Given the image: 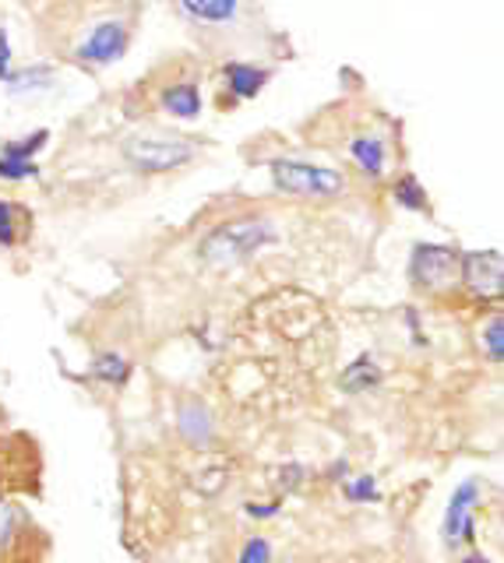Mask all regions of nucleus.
Returning <instances> with one entry per match:
<instances>
[{"mask_svg": "<svg viewBox=\"0 0 504 563\" xmlns=\"http://www.w3.org/2000/svg\"><path fill=\"white\" fill-rule=\"evenodd\" d=\"M180 430H184V437H190V440H208V430H212V422H208V412L201 409V405H184L180 409Z\"/></svg>", "mask_w": 504, "mask_h": 563, "instance_id": "nucleus-12", "label": "nucleus"}, {"mask_svg": "<svg viewBox=\"0 0 504 563\" xmlns=\"http://www.w3.org/2000/svg\"><path fill=\"white\" fill-rule=\"evenodd\" d=\"M462 563H486V560H483V556H465Z\"/></svg>", "mask_w": 504, "mask_h": 563, "instance_id": "nucleus-23", "label": "nucleus"}, {"mask_svg": "<svg viewBox=\"0 0 504 563\" xmlns=\"http://www.w3.org/2000/svg\"><path fill=\"white\" fill-rule=\"evenodd\" d=\"M0 176H4V180H25V176H36V166H32L29 158L4 155L0 158Z\"/></svg>", "mask_w": 504, "mask_h": 563, "instance_id": "nucleus-14", "label": "nucleus"}, {"mask_svg": "<svg viewBox=\"0 0 504 563\" xmlns=\"http://www.w3.org/2000/svg\"><path fill=\"white\" fill-rule=\"evenodd\" d=\"M124 22H102L96 32H92V40L81 46V60H89V64H110L117 60L120 53H124Z\"/></svg>", "mask_w": 504, "mask_h": 563, "instance_id": "nucleus-6", "label": "nucleus"}, {"mask_svg": "<svg viewBox=\"0 0 504 563\" xmlns=\"http://www.w3.org/2000/svg\"><path fill=\"white\" fill-rule=\"evenodd\" d=\"M163 106H166L169 113L190 120V117H198V110H201V96H198L195 85H173V88H166Z\"/></svg>", "mask_w": 504, "mask_h": 563, "instance_id": "nucleus-9", "label": "nucleus"}, {"mask_svg": "<svg viewBox=\"0 0 504 563\" xmlns=\"http://www.w3.org/2000/svg\"><path fill=\"white\" fill-rule=\"evenodd\" d=\"M374 380H377V366L363 360V363H357V366L346 369L342 387H346V391H360L363 384H374Z\"/></svg>", "mask_w": 504, "mask_h": 563, "instance_id": "nucleus-13", "label": "nucleus"}, {"mask_svg": "<svg viewBox=\"0 0 504 563\" xmlns=\"http://www.w3.org/2000/svg\"><path fill=\"white\" fill-rule=\"evenodd\" d=\"M96 374L102 380H124L128 377V363L120 360V356H99L96 360Z\"/></svg>", "mask_w": 504, "mask_h": 563, "instance_id": "nucleus-16", "label": "nucleus"}, {"mask_svg": "<svg viewBox=\"0 0 504 563\" xmlns=\"http://www.w3.org/2000/svg\"><path fill=\"white\" fill-rule=\"evenodd\" d=\"M272 560V550H269V542L265 539H251L248 545H243V553L237 563H269Z\"/></svg>", "mask_w": 504, "mask_h": 563, "instance_id": "nucleus-18", "label": "nucleus"}, {"mask_svg": "<svg viewBox=\"0 0 504 563\" xmlns=\"http://www.w3.org/2000/svg\"><path fill=\"white\" fill-rule=\"evenodd\" d=\"M346 493H350V500H374V497H377L374 479H360V483H353Z\"/></svg>", "mask_w": 504, "mask_h": 563, "instance_id": "nucleus-20", "label": "nucleus"}, {"mask_svg": "<svg viewBox=\"0 0 504 563\" xmlns=\"http://www.w3.org/2000/svg\"><path fill=\"white\" fill-rule=\"evenodd\" d=\"M272 176H275V187H283L289 194H304V198H332V194L346 187L339 173L307 166V163H275Z\"/></svg>", "mask_w": 504, "mask_h": 563, "instance_id": "nucleus-3", "label": "nucleus"}, {"mask_svg": "<svg viewBox=\"0 0 504 563\" xmlns=\"http://www.w3.org/2000/svg\"><path fill=\"white\" fill-rule=\"evenodd\" d=\"M456 272H459L456 251H448V246H416V254H413V278L420 282V286L445 289V286H451Z\"/></svg>", "mask_w": 504, "mask_h": 563, "instance_id": "nucleus-5", "label": "nucleus"}, {"mask_svg": "<svg viewBox=\"0 0 504 563\" xmlns=\"http://www.w3.org/2000/svg\"><path fill=\"white\" fill-rule=\"evenodd\" d=\"M0 240L11 243L14 240V222H11V205L0 201Z\"/></svg>", "mask_w": 504, "mask_h": 563, "instance_id": "nucleus-21", "label": "nucleus"}, {"mask_svg": "<svg viewBox=\"0 0 504 563\" xmlns=\"http://www.w3.org/2000/svg\"><path fill=\"white\" fill-rule=\"evenodd\" d=\"M465 286L483 299H497L504 292V264L497 251H476L462 257Z\"/></svg>", "mask_w": 504, "mask_h": 563, "instance_id": "nucleus-4", "label": "nucleus"}, {"mask_svg": "<svg viewBox=\"0 0 504 563\" xmlns=\"http://www.w3.org/2000/svg\"><path fill=\"white\" fill-rule=\"evenodd\" d=\"M128 163L145 169V173H166L177 169L195 158V145L184 137H166V134H145V137H131L124 145Z\"/></svg>", "mask_w": 504, "mask_h": 563, "instance_id": "nucleus-2", "label": "nucleus"}, {"mask_svg": "<svg viewBox=\"0 0 504 563\" xmlns=\"http://www.w3.org/2000/svg\"><path fill=\"white\" fill-rule=\"evenodd\" d=\"M180 4L198 22H230L237 14V0H180Z\"/></svg>", "mask_w": 504, "mask_h": 563, "instance_id": "nucleus-8", "label": "nucleus"}, {"mask_svg": "<svg viewBox=\"0 0 504 563\" xmlns=\"http://www.w3.org/2000/svg\"><path fill=\"white\" fill-rule=\"evenodd\" d=\"M226 78H230V88H233L237 96H243V99L258 96V88H262V81H265L262 70L248 67V64H230V67H226Z\"/></svg>", "mask_w": 504, "mask_h": 563, "instance_id": "nucleus-11", "label": "nucleus"}, {"mask_svg": "<svg viewBox=\"0 0 504 563\" xmlns=\"http://www.w3.org/2000/svg\"><path fill=\"white\" fill-rule=\"evenodd\" d=\"M11 532H14V510L0 500V545L11 539Z\"/></svg>", "mask_w": 504, "mask_h": 563, "instance_id": "nucleus-19", "label": "nucleus"}, {"mask_svg": "<svg viewBox=\"0 0 504 563\" xmlns=\"http://www.w3.org/2000/svg\"><path fill=\"white\" fill-rule=\"evenodd\" d=\"M4 70H8V43L0 40V78H4Z\"/></svg>", "mask_w": 504, "mask_h": 563, "instance_id": "nucleus-22", "label": "nucleus"}, {"mask_svg": "<svg viewBox=\"0 0 504 563\" xmlns=\"http://www.w3.org/2000/svg\"><path fill=\"white\" fill-rule=\"evenodd\" d=\"M476 504V486L465 483L456 497H451L448 507V521H445V536L456 542V539H473V525H469V507Z\"/></svg>", "mask_w": 504, "mask_h": 563, "instance_id": "nucleus-7", "label": "nucleus"}, {"mask_svg": "<svg viewBox=\"0 0 504 563\" xmlns=\"http://www.w3.org/2000/svg\"><path fill=\"white\" fill-rule=\"evenodd\" d=\"M395 198L403 201L406 208H424L427 205V194L420 190V184L413 180V176H406L403 184H398V190H395Z\"/></svg>", "mask_w": 504, "mask_h": 563, "instance_id": "nucleus-15", "label": "nucleus"}, {"mask_svg": "<svg viewBox=\"0 0 504 563\" xmlns=\"http://www.w3.org/2000/svg\"><path fill=\"white\" fill-rule=\"evenodd\" d=\"M350 152H353V158L360 163L363 173L381 176V169H385V148H381L377 137H357Z\"/></svg>", "mask_w": 504, "mask_h": 563, "instance_id": "nucleus-10", "label": "nucleus"}, {"mask_svg": "<svg viewBox=\"0 0 504 563\" xmlns=\"http://www.w3.org/2000/svg\"><path fill=\"white\" fill-rule=\"evenodd\" d=\"M486 352H491V360L504 356V321L501 317H491V324H486Z\"/></svg>", "mask_w": 504, "mask_h": 563, "instance_id": "nucleus-17", "label": "nucleus"}, {"mask_svg": "<svg viewBox=\"0 0 504 563\" xmlns=\"http://www.w3.org/2000/svg\"><path fill=\"white\" fill-rule=\"evenodd\" d=\"M272 225L265 219H237L212 229L201 240V257L208 264H237L243 257H251L258 246L272 243Z\"/></svg>", "mask_w": 504, "mask_h": 563, "instance_id": "nucleus-1", "label": "nucleus"}]
</instances>
